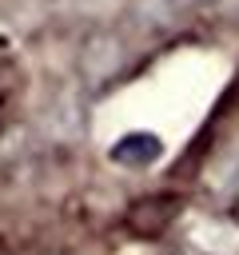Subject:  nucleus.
<instances>
[{
	"label": "nucleus",
	"mask_w": 239,
	"mask_h": 255,
	"mask_svg": "<svg viewBox=\"0 0 239 255\" xmlns=\"http://www.w3.org/2000/svg\"><path fill=\"white\" fill-rule=\"evenodd\" d=\"M127 60V48H123V36L112 32V28H100L84 40L80 48V76L88 84H104L108 76H116Z\"/></svg>",
	"instance_id": "2"
},
{
	"label": "nucleus",
	"mask_w": 239,
	"mask_h": 255,
	"mask_svg": "<svg viewBox=\"0 0 239 255\" xmlns=\"http://www.w3.org/2000/svg\"><path fill=\"white\" fill-rule=\"evenodd\" d=\"M159 155H163V139L151 131H131L108 147V159L120 167H151Z\"/></svg>",
	"instance_id": "3"
},
{
	"label": "nucleus",
	"mask_w": 239,
	"mask_h": 255,
	"mask_svg": "<svg viewBox=\"0 0 239 255\" xmlns=\"http://www.w3.org/2000/svg\"><path fill=\"white\" fill-rule=\"evenodd\" d=\"M183 4H203V0H183Z\"/></svg>",
	"instance_id": "4"
},
{
	"label": "nucleus",
	"mask_w": 239,
	"mask_h": 255,
	"mask_svg": "<svg viewBox=\"0 0 239 255\" xmlns=\"http://www.w3.org/2000/svg\"><path fill=\"white\" fill-rule=\"evenodd\" d=\"M183 247L191 255H239V219H223V215L187 219Z\"/></svg>",
	"instance_id": "1"
}]
</instances>
